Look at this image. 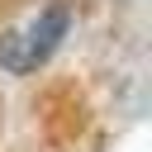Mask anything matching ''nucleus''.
<instances>
[{
  "label": "nucleus",
  "mask_w": 152,
  "mask_h": 152,
  "mask_svg": "<svg viewBox=\"0 0 152 152\" xmlns=\"http://www.w3.org/2000/svg\"><path fill=\"white\" fill-rule=\"evenodd\" d=\"M71 28V10L66 5H43L38 14H28L24 24H14L5 38H0V71L10 76H28L38 71L66 38Z\"/></svg>",
  "instance_id": "f257e3e1"
}]
</instances>
